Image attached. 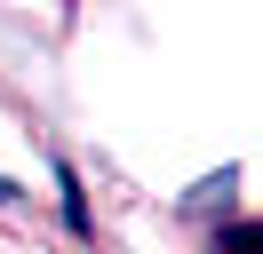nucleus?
Listing matches in <instances>:
<instances>
[{
	"mask_svg": "<svg viewBox=\"0 0 263 254\" xmlns=\"http://www.w3.org/2000/svg\"><path fill=\"white\" fill-rule=\"evenodd\" d=\"M56 190H64V230L88 238V206H80V183H72V167H56Z\"/></svg>",
	"mask_w": 263,
	"mask_h": 254,
	"instance_id": "obj_1",
	"label": "nucleus"
},
{
	"mask_svg": "<svg viewBox=\"0 0 263 254\" xmlns=\"http://www.w3.org/2000/svg\"><path fill=\"white\" fill-rule=\"evenodd\" d=\"M215 254H263L255 222H223V238H215Z\"/></svg>",
	"mask_w": 263,
	"mask_h": 254,
	"instance_id": "obj_2",
	"label": "nucleus"
}]
</instances>
